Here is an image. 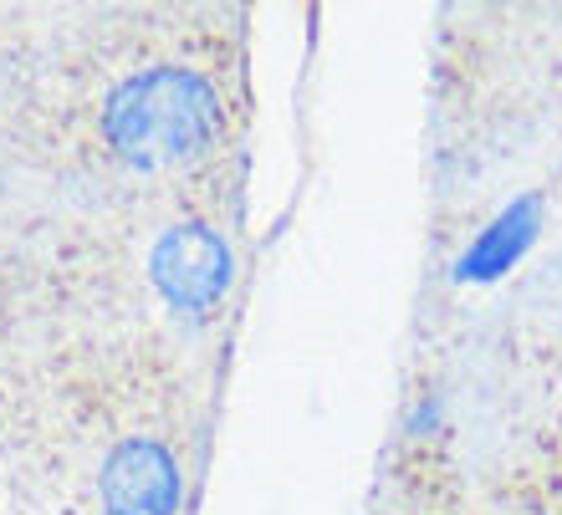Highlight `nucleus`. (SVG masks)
Instances as JSON below:
<instances>
[{"label": "nucleus", "instance_id": "2", "mask_svg": "<svg viewBox=\"0 0 562 515\" xmlns=\"http://www.w3.org/2000/svg\"><path fill=\"white\" fill-rule=\"evenodd\" d=\"M154 286L164 291V301L179 311H205L231 281V251L225 240L205 225H175L169 236L154 245Z\"/></svg>", "mask_w": 562, "mask_h": 515}, {"label": "nucleus", "instance_id": "1", "mask_svg": "<svg viewBox=\"0 0 562 515\" xmlns=\"http://www.w3.org/2000/svg\"><path fill=\"white\" fill-rule=\"evenodd\" d=\"M108 148L134 169H164V163L205 153L221 133V98L210 92L200 72L159 67L138 72L123 88H113L103 107Z\"/></svg>", "mask_w": 562, "mask_h": 515}, {"label": "nucleus", "instance_id": "3", "mask_svg": "<svg viewBox=\"0 0 562 515\" xmlns=\"http://www.w3.org/2000/svg\"><path fill=\"white\" fill-rule=\"evenodd\" d=\"M179 470L169 449L154 439H123L103 465L108 515H175Z\"/></svg>", "mask_w": 562, "mask_h": 515}, {"label": "nucleus", "instance_id": "4", "mask_svg": "<svg viewBox=\"0 0 562 515\" xmlns=\"http://www.w3.org/2000/svg\"><path fill=\"white\" fill-rule=\"evenodd\" d=\"M537 230H542V199H537V194H521V199H512V205H506L502 215L475 236V245L456 261V276L460 281H496V276H506L521 255L532 251Z\"/></svg>", "mask_w": 562, "mask_h": 515}]
</instances>
